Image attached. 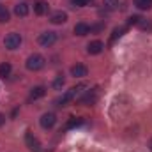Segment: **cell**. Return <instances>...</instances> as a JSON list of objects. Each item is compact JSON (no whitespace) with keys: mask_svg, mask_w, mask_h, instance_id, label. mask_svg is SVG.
<instances>
[{"mask_svg":"<svg viewBox=\"0 0 152 152\" xmlns=\"http://www.w3.org/2000/svg\"><path fill=\"white\" fill-rule=\"evenodd\" d=\"M9 21V11L5 7H0V23H5Z\"/></svg>","mask_w":152,"mask_h":152,"instance_id":"cell-18","label":"cell"},{"mask_svg":"<svg viewBox=\"0 0 152 152\" xmlns=\"http://www.w3.org/2000/svg\"><path fill=\"white\" fill-rule=\"evenodd\" d=\"M85 87H87V85H85V83H81V85H76V87H73V88H69L62 97H58V99H57V106H66L69 101H73V99H75L76 96L85 88Z\"/></svg>","mask_w":152,"mask_h":152,"instance_id":"cell-2","label":"cell"},{"mask_svg":"<svg viewBox=\"0 0 152 152\" xmlns=\"http://www.w3.org/2000/svg\"><path fill=\"white\" fill-rule=\"evenodd\" d=\"M4 122H5V117H4V115L0 113V126H2V124H4Z\"/></svg>","mask_w":152,"mask_h":152,"instance_id":"cell-24","label":"cell"},{"mask_svg":"<svg viewBox=\"0 0 152 152\" xmlns=\"http://www.w3.org/2000/svg\"><path fill=\"white\" fill-rule=\"evenodd\" d=\"M50 21L55 23V25H62V23L67 21V14L62 12V11H57V12H53V14L50 16Z\"/></svg>","mask_w":152,"mask_h":152,"instance_id":"cell-10","label":"cell"},{"mask_svg":"<svg viewBox=\"0 0 152 152\" xmlns=\"http://www.w3.org/2000/svg\"><path fill=\"white\" fill-rule=\"evenodd\" d=\"M117 108H118V113L115 115V120H122L131 110V101L126 96H118V97L113 99V104H112L110 110H117Z\"/></svg>","mask_w":152,"mask_h":152,"instance_id":"cell-1","label":"cell"},{"mask_svg":"<svg viewBox=\"0 0 152 152\" xmlns=\"http://www.w3.org/2000/svg\"><path fill=\"white\" fill-rule=\"evenodd\" d=\"M48 9H50V5H48V2H44V0H39V2L34 4V12H36L37 16L46 14V12H48Z\"/></svg>","mask_w":152,"mask_h":152,"instance_id":"cell-12","label":"cell"},{"mask_svg":"<svg viewBox=\"0 0 152 152\" xmlns=\"http://www.w3.org/2000/svg\"><path fill=\"white\" fill-rule=\"evenodd\" d=\"M71 4H73L75 7H85V5L88 4V0H71Z\"/></svg>","mask_w":152,"mask_h":152,"instance_id":"cell-19","label":"cell"},{"mask_svg":"<svg viewBox=\"0 0 152 152\" xmlns=\"http://www.w3.org/2000/svg\"><path fill=\"white\" fill-rule=\"evenodd\" d=\"M103 48H104V44L101 41H92L87 44V53L88 55H99L103 51Z\"/></svg>","mask_w":152,"mask_h":152,"instance_id":"cell-9","label":"cell"},{"mask_svg":"<svg viewBox=\"0 0 152 152\" xmlns=\"http://www.w3.org/2000/svg\"><path fill=\"white\" fill-rule=\"evenodd\" d=\"M62 85H64V78H62V76H58V78L53 81V87L58 90V88H62Z\"/></svg>","mask_w":152,"mask_h":152,"instance_id":"cell-20","label":"cell"},{"mask_svg":"<svg viewBox=\"0 0 152 152\" xmlns=\"http://www.w3.org/2000/svg\"><path fill=\"white\" fill-rule=\"evenodd\" d=\"M20 44H21V36L18 32H11V34H7L5 39H4V46L7 50H18Z\"/></svg>","mask_w":152,"mask_h":152,"instance_id":"cell-4","label":"cell"},{"mask_svg":"<svg viewBox=\"0 0 152 152\" xmlns=\"http://www.w3.org/2000/svg\"><path fill=\"white\" fill-rule=\"evenodd\" d=\"M103 2H104V5L108 9H115L117 7V0H103Z\"/></svg>","mask_w":152,"mask_h":152,"instance_id":"cell-22","label":"cell"},{"mask_svg":"<svg viewBox=\"0 0 152 152\" xmlns=\"http://www.w3.org/2000/svg\"><path fill=\"white\" fill-rule=\"evenodd\" d=\"M97 96H99V90L97 88H92V90H87V94L80 99L81 104H94L97 101Z\"/></svg>","mask_w":152,"mask_h":152,"instance_id":"cell-7","label":"cell"},{"mask_svg":"<svg viewBox=\"0 0 152 152\" xmlns=\"http://www.w3.org/2000/svg\"><path fill=\"white\" fill-rule=\"evenodd\" d=\"M25 143H27V147H28L32 152H39L41 151V142H39L32 133H27V134H25Z\"/></svg>","mask_w":152,"mask_h":152,"instance_id":"cell-6","label":"cell"},{"mask_svg":"<svg viewBox=\"0 0 152 152\" xmlns=\"http://www.w3.org/2000/svg\"><path fill=\"white\" fill-rule=\"evenodd\" d=\"M44 94H46V88H44V87H34L32 92H30V99H39V97H42Z\"/></svg>","mask_w":152,"mask_h":152,"instance_id":"cell-15","label":"cell"},{"mask_svg":"<svg viewBox=\"0 0 152 152\" xmlns=\"http://www.w3.org/2000/svg\"><path fill=\"white\" fill-rule=\"evenodd\" d=\"M87 73H88V69L83 64H76V66L71 67V75L75 76V78H83V76H87Z\"/></svg>","mask_w":152,"mask_h":152,"instance_id":"cell-11","label":"cell"},{"mask_svg":"<svg viewBox=\"0 0 152 152\" xmlns=\"http://www.w3.org/2000/svg\"><path fill=\"white\" fill-rule=\"evenodd\" d=\"M39 122H41V126H42L44 129H51V127L55 126V122H57V117H55V113H51V112H50V113L42 115Z\"/></svg>","mask_w":152,"mask_h":152,"instance_id":"cell-8","label":"cell"},{"mask_svg":"<svg viewBox=\"0 0 152 152\" xmlns=\"http://www.w3.org/2000/svg\"><path fill=\"white\" fill-rule=\"evenodd\" d=\"M124 30H126L124 27H120V28H115V32H113V37H112V42H113V41H115L117 37H120V36L124 34Z\"/></svg>","mask_w":152,"mask_h":152,"instance_id":"cell-21","label":"cell"},{"mask_svg":"<svg viewBox=\"0 0 152 152\" xmlns=\"http://www.w3.org/2000/svg\"><path fill=\"white\" fill-rule=\"evenodd\" d=\"M81 122H83V120H81V118H80V120H71V122H69V124H67V129H71V127H76V126H80V124H81Z\"/></svg>","mask_w":152,"mask_h":152,"instance_id":"cell-23","label":"cell"},{"mask_svg":"<svg viewBox=\"0 0 152 152\" xmlns=\"http://www.w3.org/2000/svg\"><path fill=\"white\" fill-rule=\"evenodd\" d=\"M14 14L16 16H27L28 14V5L27 4H18L14 7Z\"/></svg>","mask_w":152,"mask_h":152,"instance_id":"cell-14","label":"cell"},{"mask_svg":"<svg viewBox=\"0 0 152 152\" xmlns=\"http://www.w3.org/2000/svg\"><path fill=\"white\" fill-rule=\"evenodd\" d=\"M44 64H46L44 57L39 55V53H34V55H30V57L27 58V64H25V66H27L28 71H39V69L44 67Z\"/></svg>","mask_w":152,"mask_h":152,"instance_id":"cell-3","label":"cell"},{"mask_svg":"<svg viewBox=\"0 0 152 152\" xmlns=\"http://www.w3.org/2000/svg\"><path fill=\"white\" fill-rule=\"evenodd\" d=\"M149 147H151V151H152V140H151V142H149Z\"/></svg>","mask_w":152,"mask_h":152,"instance_id":"cell-25","label":"cell"},{"mask_svg":"<svg viewBox=\"0 0 152 152\" xmlns=\"http://www.w3.org/2000/svg\"><path fill=\"white\" fill-rule=\"evenodd\" d=\"M134 5H136L138 9H151L152 0H134Z\"/></svg>","mask_w":152,"mask_h":152,"instance_id":"cell-17","label":"cell"},{"mask_svg":"<svg viewBox=\"0 0 152 152\" xmlns=\"http://www.w3.org/2000/svg\"><path fill=\"white\" fill-rule=\"evenodd\" d=\"M39 44L41 46H44V48H50L51 44H55L57 42V32H51V30H48V32H42L41 36H39Z\"/></svg>","mask_w":152,"mask_h":152,"instance_id":"cell-5","label":"cell"},{"mask_svg":"<svg viewBox=\"0 0 152 152\" xmlns=\"http://www.w3.org/2000/svg\"><path fill=\"white\" fill-rule=\"evenodd\" d=\"M75 34L76 36H87L88 32H90V27L87 25V23H83V21H80V23H76L75 25Z\"/></svg>","mask_w":152,"mask_h":152,"instance_id":"cell-13","label":"cell"},{"mask_svg":"<svg viewBox=\"0 0 152 152\" xmlns=\"http://www.w3.org/2000/svg\"><path fill=\"white\" fill-rule=\"evenodd\" d=\"M11 64L9 62H4V64H0V76L2 78H7V76L11 75Z\"/></svg>","mask_w":152,"mask_h":152,"instance_id":"cell-16","label":"cell"}]
</instances>
